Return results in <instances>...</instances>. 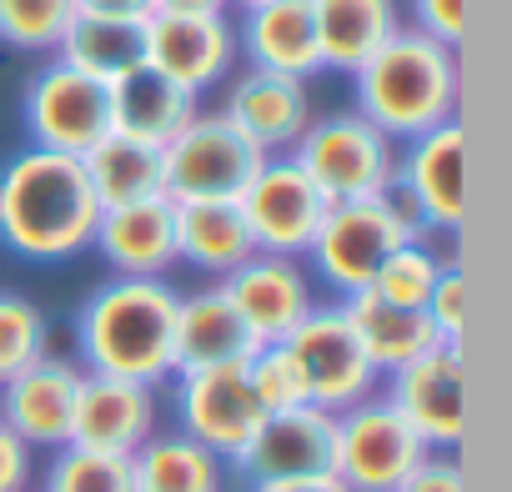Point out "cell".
Returning <instances> with one entry per match:
<instances>
[{
  "label": "cell",
  "instance_id": "6da1fadb",
  "mask_svg": "<svg viewBox=\"0 0 512 492\" xmlns=\"http://www.w3.org/2000/svg\"><path fill=\"white\" fill-rule=\"evenodd\" d=\"M101 221V201L81 156L26 146L0 166V241L26 262H66L86 252Z\"/></svg>",
  "mask_w": 512,
  "mask_h": 492
},
{
  "label": "cell",
  "instance_id": "7a4b0ae2",
  "mask_svg": "<svg viewBox=\"0 0 512 492\" xmlns=\"http://www.w3.org/2000/svg\"><path fill=\"white\" fill-rule=\"evenodd\" d=\"M176 302L181 292L166 277H111L76 312L81 372L166 382L176 377Z\"/></svg>",
  "mask_w": 512,
  "mask_h": 492
},
{
  "label": "cell",
  "instance_id": "3957f363",
  "mask_svg": "<svg viewBox=\"0 0 512 492\" xmlns=\"http://www.w3.org/2000/svg\"><path fill=\"white\" fill-rule=\"evenodd\" d=\"M462 106V56L457 46L432 41L427 31L402 26L382 51L352 71V111L367 116L382 136L412 141L432 126L457 121Z\"/></svg>",
  "mask_w": 512,
  "mask_h": 492
},
{
  "label": "cell",
  "instance_id": "277c9868",
  "mask_svg": "<svg viewBox=\"0 0 512 492\" xmlns=\"http://www.w3.org/2000/svg\"><path fill=\"white\" fill-rule=\"evenodd\" d=\"M412 236H427V231L392 201V191H382V196H362V201H332L307 246V257H312V272L337 297H352V292L372 287L377 267Z\"/></svg>",
  "mask_w": 512,
  "mask_h": 492
},
{
  "label": "cell",
  "instance_id": "5b68a950",
  "mask_svg": "<svg viewBox=\"0 0 512 492\" xmlns=\"http://www.w3.org/2000/svg\"><path fill=\"white\" fill-rule=\"evenodd\" d=\"M327 201H362L382 196L397 176V141L382 136L367 116L337 111V116H312L302 141L287 151Z\"/></svg>",
  "mask_w": 512,
  "mask_h": 492
},
{
  "label": "cell",
  "instance_id": "8992f818",
  "mask_svg": "<svg viewBox=\"0 0 512 492\" xmlns=\"http://www.w3.org/2000/svg\"><path fill=\"white\" fill-rule=\"evenodd\" d=\"M267 151H256L221 111H196L181 136L161 146V181L171 201H236Z\"/></svg>",
  "mask_w": 512,
  "mask_h": 492
},
{
  "label": "cell",
  "instance_id": "52a82bcc",
  "mask_svg": "<svg viewBox=\"0 0 512 492\" xmlns=\"http://www.w3.org/2000/svg\"><path fill=\"white\" fill-rule=\"evenodd\" d=\"M387 191L422 231H462V221H467V131H462V121L412 136L407 151H397V176Z\"/></svg>",
  "mask_w": 512,
  "mask_h": 492
},
{
  "label": "cell",
  "instance_id": "ba28073f",
  "mask_svg": "<svg viewBox=\"0 0 512 492\" xmlns=\"http://www.w3.org/2000/svg\"><path fill=\"white\" fill-rule=\"evenodd\" d=\"M287 352L307 382V402L327 407V412H347L352 402L372 397L382 387V372L372 367V357L362 352L347 312L332 307H312L292 332H287Z\"/></svg>",
  "mask_w": 512,
  "mask_h": 492
},
{
  "label": "cell",
  "instance_id": "9c48e42d",
  "mask_svg": "<svg viewBox=\"0 0 512 492\" xmlns=\"http://www.w3.org/2000/svg\"><path fill=\"white\" fill-rule=\"evenodd\" d=\"M382 397L407 417L427 452H457L467 437V357L462 342H437L432 352L402 362L382 377Z\"/></svg>",
  "mask_w": 512,
  "mask_h": 492
},
{
  "label": "cell",
  "instance_id": "30bf717a",
  "mask_svg": "<svg viewBox=\"0 0 512 492\" xmlns=\"http://www.w3.org/2000/svg\"><path fill=\"white\" fill-rule=\"evenodd\" d=\"M427 457V442L407 427V417L382 397H362L347 412H337V462L332 477L352 492H392L417 462Z\"/></svg>",
  "mask_w": 512,
  "mask_h": 492
},
{
  "label": "cell",
  "instance_id": "8fae6325",
  "mask_svg": "<svg viewBox=\"0 0 512 492\" xmlns=\"http://www.w3.org/2000/svg\"><path fill=\"white\" fill-rule=\"evenodd\" d=\"M26 131L31 146L86 156L101 136H111V86L51 56L26 86Z\"/></svg>",
  "mask_w": 512,
  "mask_h": 492
},
{
  "label": "cell",
  "instance_id": "7c38bea8",
  "mask_svg": "<svg viewBox=\"0 0 512 492\" xmlns=\"http://www.w3.org/2000/svg\"><path fill=\"white\" fill-rule=\"evenodd\" d=\"M246 231L256 241V252H277V257H307V246L327 216V196L317 191V181L292 161V156H267L256 166V176L246 181V191L236 196Z\"/></svg>",
  "mask_w": 512,
  "mask_h": 492
},
{
  "label": "cell",
  "instance_id": "4fadbf2b",
  "mask_svg": "<svg viewBox=\"0 0 512 492\" xmlns=\"http://www.w3.org/2000/svg\"><path fill=\"white\" fill-rule=\"evenodd\" d=\"M337 462V412L302 402L287 412H267L251 442L231 457V467L251 482H297V477H332Z\"/></svg>",
  "mask_w": 512,
  "mask_h": 492
},
{
  "label": "cell",
  "instance_id": "5bb4252c",
  "mask_svg": "<svg viewBox=\"0 0 512 492\" xmlns=\"http://www.w3.org/2000/svg\"><path fill=\"white\" fill-rule=\"evenodd\" d=\"M146 66L201 96L236 66V26L226 21V11H151Z\"/></svg>",
  "mask_w": 512,
  "mask_h": 492
},
{
  "label": "cell",
  "instance_id": "9a60e30c",
  "mask_svg": "<svg viewBox=\"0 0 512 492\" xmlns=\"http://www.w3.org/2000/svg\"><path fill=\"white\" fill-rule=\"evenodd\" d=\"M176 417L181 432L196 437L201 447H211L216 457H231L251 442V432L262 427V402H256L251 382H246V362L241 367H206V372H176Z\"/></svg>",
  "mask_w": 512,
  "mask_h": 492
},
{
  "label": "cell",
  "instance_id": "2e32d148",
  "mask_svg": "<svg viewBox=\"0 0 512 492\" xmlns=\"http://www.w3.org/2000/svg\"><path fill=\"white\" fill-rule=\"evenodd\" d=\"M216 287L226 292V302L241 312V322L251 327V337L262 347L287 342V332L317 307L312 272L302 267V257H277V252H251Z\"/></svg>",
  "mask_w": 512,
  "mask_h": 492
},
{
  "label": "cell",
  "instance_id": "e0dca14e",
  "mask_svg": "<svg viewBox=\"0 0 512 492\" xmlns=\"http://www.w3.org/2000/svg\"><path fill=\"white\" fill-rule=\"evenodd\" d=\"M221 116H226L256 151L287 156V151L302 141V131L312 126V91H307V81H297V76L246 66V71L231 81Z\"/></svg>",
  "mask_w": 512,
  "mask_h": 492
},
{
  "label": "cell",
  "instance_id": "ac0fdd59",
  "mask_svg": "<svg viewBox=\"0 0 512 492\" xmlns=\"http://www.w3.org/2000/svg\"><path fill=\"white\" fill-rule=\"evenodd\" d=\"M151 432H156V387L131 377H106V372H81L76 417H71L76 447L131 457Z\"/></svg>",
  "mask_w": 512,
  "mask_h": 492
},
{
  "label": "cell",
  "instance_id": "d6986e66",
  "mask_svg": "<svg viewBox=\"0 0 512 492\" xmlns=\"http://www.w3.org/2000/svg\"><path fill=\"white\" fill-rule=\"evenodd\" d=\"M76 392H81V367L66 357H41L21 377L0 387V422H6L31 452L36 447H66L71 442V417H76Z\"/></svg>",
  "mask_w": 512,
  "mask_h": 492
},
{
  "label": "cell",
  "instance_id": "ffe728a7",
  "mask_svg": "<svg viewBox=\"0 0 512 492\" xmlns=\"http://www.w3.org/2000/svg\"><path fill=\"white\" fill-rule=\"evenodd\" d=\"M91 246L116 277H166L176 267V201L146 196V201L106 206Z\"/></svg>",
  "mask_w": 512,
  "mask_h": 492
},
{
  "label": "cell",
  "instance_id": "44dd1931",
  "mask_svg": "<svg viewBox=\"0 0 512 492\" xmlns=\"http://www.w3.org/2000/svg\"><path fill=\"white\" fill-rule=\"evenodd\" d=\"M236 56H246L256 71H282V76L312 81L322 71L312 0H262V6H241Z\"/></svg>",
  "mask_w": 512,
  "mask_h": 492
},
{
  "label": "cell",
  "instance_id": "7402d4cb",
  "mask_svg": "<svg viewBox=\"0 0 512 492\" xmlns=\"http://www.w3.org/2000/svg\"><path fill=\"white\" fill-rule=\"evenodd\" d=\"M256 347L241 312L226 302L221 287H201L176 302V372H206V367H241Z\"/></svg>",
  "mask_w": 512,
  "mask_h": 492
},
{
  "label": "cell",
  "instance_id": "603a6c76",
  "mask_svg": "<svg viewBox=\"0 0 512 492\" xmlns=\"http://www.w3.org/2000/svg\"><path fill=\"white\" fill-rule=\"evenodd\" d=\"M196 111H201L196 96L151 66H136L121 81H111V131H121L131 141L166 146L171 136H181L191 126Z\"/></svg>",
  "mask_w": 512,
  "mask_h": 492
},
{
  "label": "cell",
  "instance_id": "cb8c5ba5",
  "mask_svg": "<svg viewBox=\"0 0 512 492\" xmlns=\"http://www.w3.org/2000/svg\"><path fill=\"white\" fill-rule=\"evenodd\" d=\"M322 71H357L372 51H382L402 31L397 0H312Z\"/></svg>",
  "mask_w": 512,
  "mask_h": 492
},
{
  "label": "cell",
  "instance_id": "d4e9b609",
  "mask_svg": "<svg viewBox=\"0 0 512 492\" xmlns=\"http://www.w3.org/2000/svg\"><path fill=\"white\" fill-rule=\"evenodd\" d=\"M251 252L256 241L236 201H176V262L221 282Z\"/></svg>",
  "mask_w": 512,
  "mask_h": 492
},
{
  "label": "cell",
  "instance_id": "484cf974",
  "mask_svg": "<svg viewBox=\"0 0 512 492\" xmlns=\"http://www.w3.org/2000/svg\"><path fill=\"white\" fill-rule=\"evenodd\" d=\"M337 307L347 312V322H352L362 352L372 357V367H377L382 377L397 372L402 362L432 352V347L442 342V337L432 332V322H427L422 307H397V302H382L377 292H352V297H342Z\"/></svg>",
  "mask_w": 512,
  "mask_h": 492
},
{
  "label": "cell",
  "instance_id": "4316f807",
  "mask_svg": "<svg viewBox=\"0 0 512 492\" xmlns=\"http://www.w3.org/2000/svg\"><path fill=\"white\" fill-rule=\"evenodd\" d=\"M136 492H226V457L186 432H151L131 452Z\"/></svg>",
  "mask_w": 512,
  "mask_h": 492
},
{
  "label": "cell",
  "instance_id": "83f0119b",
  "mask_svg": "<svg viewBox=\"0 0 512 492\" xmlns=\"http://www.w3.org/2000/svg\"><path fill=\"white\" fill-rule=\"evenodd\" d=\"M56 56L96 81H121L126 71L146 66V21H126V16H81L66 26Z\"/></svg>",
  "mask_w": 512,
  "mask_h": 492
},
{
  "label": "cell",
  "instance_id": "f1b7e54d",
  "mask_svg": "<svg viewBox=\"0 0 512 492\" xmlns=\"http://www.w3.org/2000/svg\"><path fill=\"white\" fill-rule=\"evenodd\" d=\"M86 181L106 206H126V201H146V196H166V181H161V146H146V141H131L121 131L101 136L86 156Z\"/></svg>",
  "mask_w": 512,
  "mask_h": 492
},
{
  "label": "cell",
  "instance_id": "f546056e",
  "mask_svg": "<svg viewBox=\"0 0 512 492\" xmlns=\"http://www.w3.org/2000/svg\"><path fill=\"white\" fill-rule=\"evenodd\" d=\"M41 492H136V482H131V457L91 452V447L66 442V447H56Z\"/></svg>",
  "mask_w": 512,
  "mask_h": 492
},
{
  "label": "cell",
  "instance_id": "4dcf8cb0",
  "mask_svg": "<svg viewBox=\"0 0 512 492\" xmlns=\"http://www.w3.org/2000/svg\"><path fill=\"white\" fill-rule=\"evenodd\" d=\"M51 352V327L46 312L31 297L0 292V387L11 377H21L26 367H36Z\"/></svg>",
  "mask_w": 512,
  "mask_h": 492
},
{
  "label": "cell",
  "instance_id": "1f68e13d",
  "mask_svg": "<svg viewBox=\"0 0 512 492\" xmlns=\"http://www.w3.org/2000/svg\"><path fill=\"white\" fill-rule=\"evenodd\" d=\"M71 21H76V0H0V41L16 51L56 56Z\"/></svg>",
  "mask_w": 512,
  "mask_h": 492
},
{
  "label": "cell",
  "instance_id": "d6a6232c",
  "mask_svg": "<svg viewBox=\"0 0 512 492\" xmlns=\"http://www.w3.org/2000/svg\"><path fill=\"white\" fill-rule=\"evenodd\" d=\"M442 262L447 257L432 252L427 236H412V241H402L397 252L377 267V277H372L367 292H377L382 302H397V307H422L427 292H432V282H437V272H442Z\"/></svg>",
  "mask_w": 512,
  "mask_h": 492
},
{
  "label": "cell",
  "instance_id": "836d02e7",
  "mask_svg": "<svg viewBox=\"0 0 512 492\" xmlns=\"http://www.w3.org/2000/svg\"><path fill=\"white\" fill-rule=\"evenodd\" d=\"M246 382L262 402V412H287V407H302L307 402V382L287 352V342H267L246 357Z\"/></svg>",
  "mask_w": 512,
  "mask_h": 492
},
{
  "label": "cell",
  "instance_id": "e575fe53",
  "mask_svg": "<svg viewBox=\"0 0 512 492\" xmlns=\"http://www.w3.org/2000/svg\"><path fill=\"white\" fill-rule=\"evenodd\" d=\"M422 312H427V322H432V332L442 342H462V332H467V272H462L457 257L442 262V272H437Z\"/></svg>",
  "mask_w": 512,
  "mask_h": 492
},
{
  "label": "cell",
  "instance_id": "d590c367",
  "mask_svg": "<svg viewBox=\"0 0 512 492\" xmlns=\"http://www.w3.org/2000/svg\"><path fill=\"white\" fill-rule=\"evenodd\" d=\"M412 31H427L442 46H462V36H467V0H412Z\"/></svg>",
  "mask_w": 512,
  "mask_h": 492
},
{
  "label": "cell",
  "instance_id": "8d00e7d4",
  "mask_svg": "<svg viewBox=\"0 0 512 492\" xmlns=\"http://www.w3.org/2000/svg\"><path fill=\"white\" fill-rule=\"evenodd\" d=\"M392 492H467V477L452 452H427Z\"/></svg>",
  "mask_w": 512,
  "mask_h": 492
},
{
  "label": "cell",
  "instance_id": "74e56055",
  "mask_svg": "<svg viewBox=\"0 0 512 492\" xmlns=\"http://www.w3.org/2000/svg\"><path fill=\"white\" fill-rule=\"evenodd\" d=\"M0 492H31V447L0 422Z\"/></svg>",
  "mask_w": 512,
  "mask_h": 492
},
{
  "label": "cell",
  "instance_id": "f35d334b",
  "mask_svg": "<svg viewBox=\"0 0 512 492\" xmlns=\"http://www.w3.org/2000/svg\"><path fill=\"white\" fill-rule=\"evenodd\" d=\"M81 16H126V21H146L151 0H76Z\"/></svg>",
  "mask_w": 512,
  "mask_h": 492
},
{
  "label": "cell",
  "instance_id": "ab89813d",
  "mask_svg": "<svg viewBox=\"0 0 512 492\" xmlns=\"http://www.w3.org/2000/svg\"><path fill=\"white\" fill-rule=\"evenodd\" d=\"M251 492H352V487L337 482V477H297V482H262Z\"/></svg>",
  "mask_w": 512,
  "mask_h": 492
},
{
  "label": "cell",
  "instance_id": "60d3db41",
  "mask_svg": "<svg viewBox=\"0 0 512 492\" xmlns=\"http://www.w3.org/2000/svg\"><path fill=\"white\" fill-rule=\"evenodd\" d=\"M151 11H226V0H151Z\"/></svg>",
  "mask_w": 512,
  "mask_h": 492
},
{
  "label": "cell",
  "instance_id": "b9f144b4",
  "mask_svg": "<svg viewBox=\"0 0 512 492\" xmlns=\"http://www.w3.org/2000/svg\"><path fill=\"white\" fill-rule=\"evenodd\" d=\"M226 6H262V0H226Z\"/></svg>",
  "mask_w": 512,
  "mask_h": 492
}]
</instances>
